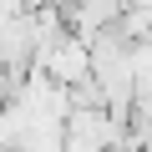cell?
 Masks as SVG:
<instances>
[{
    "instance_id": "1",
    "label": "cell",
    "mask_w": 152,
    "mask_h": 152,
    "mask_svg": "<svg viewBox=\"0 0 152 152\" xmlns=\"http://www.w3.org/2000/svg\"><path fill=\"white\" fill-rule=\"evenodd\" d=\"M56 86H66V91H81V86H91L96 81V51H91V36H81V31H61L56 41H51V51L36 61Z\"/></svg>"
},
{
    "instance_id": "2",
    "label": "cell",
    "mask_w": 152,
    "mask_h": 152,
    "mask_svg": "<svg viewBox=\"0 0 152 152\" xmlns=\"http://www.w3.org/2000/svg\"><path fill=\"white\" fill-rule=\"evenodd\" d=\"M132 81H137V102H152V36L132 46Z\"/></svg>"
},
{
    "instance_id": "3",
    "label": "cell",
    "mask_w": 152,
    "mask_h": 152,
    "mask_svg": "<svg viewBox=\"0 0 152 152\" xmlns=\"http://www.w3.org/2000/svg\"><path fill=\"white\" fill-rule=\"evenodd\" d=\"M26 5H66V0H26Z\"/></svg>"
},
{
    "instance_id": "4",
    "label": "cell",
    "mask_w": 152,
    "mask_h": 152,
    "mask_svg": "<svg viewBox=\"0 0 152 152\" xmlns=\"http://www.w3.org/2000/svg\"><path fill=\"white\" fill-rule=\"evenodd\" d=\"M147 152H152V147H147Z\"/></svg>"
}]
</instances>
